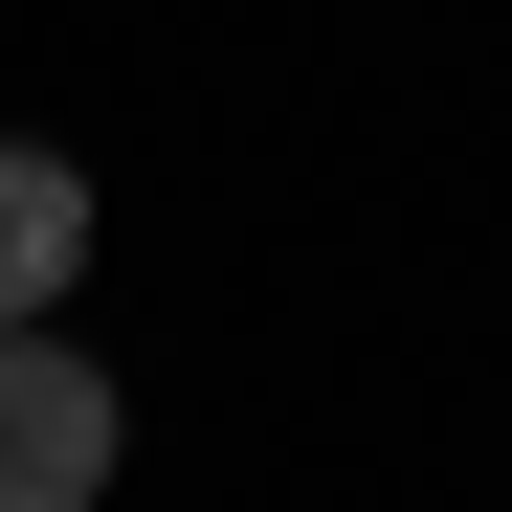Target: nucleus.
Returning a JSON list of instances; mask_svg holds the SVG:
<instances>
[{"mask_svg":"<svg viewBox=\"0 0 512 512\" xmlns=\"http://www.w3.org/2000/svg\"><path fill=\"white\" fill-rule=\"evenodd\" d=\"M67 268H90V179L45 134H0V312H67Z\"/></svg>","mask_w":512,"mask_h":512,"instance_id":"obj_2","label":"nucleus"},{"mask_svg":"<svg viewBox=\"0 0 512 512\" xmlns=\"http://www.w3.org/2000/svg\"><path fill=\"white\" fill-rule=\"evenodd\" d=\"M112 446H134V401L67 357L45 312H0V512H90V490H112Z\"/></svg>","mask_w":512,"mask_h":512,"instance_id":"obj_1","label":"nucleus"}]
</instances>
